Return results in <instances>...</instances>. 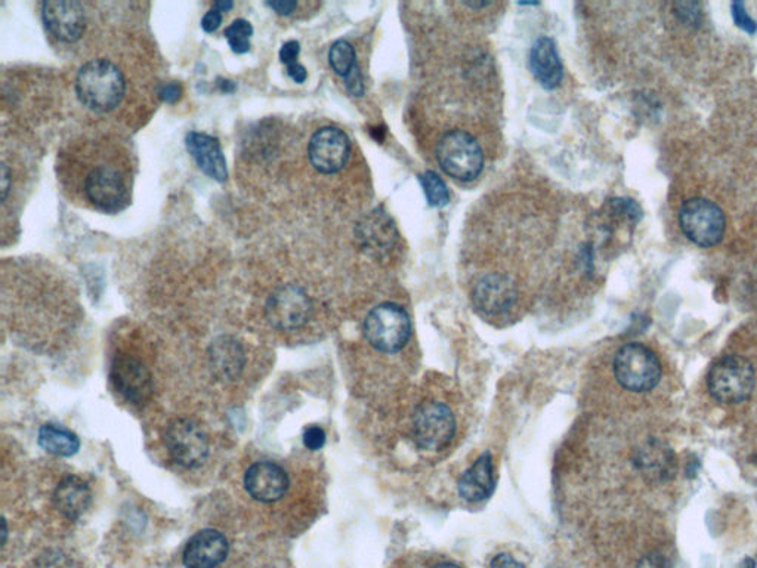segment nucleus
<instances>
[{
    "mask_svg": "<svg viewBox=\"0 0 757 568\" xmlns=\"http://www.w3.org/2000/svg\"><path fill=\"white\" fill-rule=\"evenodd\" d=\"M419 181L423 191H425L429 205L434 206V208H443L450 202V193H448L446 182L441 179L440 175L428 171L420 175Z\"/></svg>",
    "mask_w": 757,
    "mask_h": 568,
    "instance_id": "obj_25",
    "label": "nucleus"
},
{
    "mask_svg": "<svg viewBox=\"0 0 757 568\" xmlns=\"http://www.w3.org/2000/svg\"><path fill=\"white\" fill-rule=\"evenodd\" d=\"M636 568H672V564L667 560L664 555L653 552V554L645 555L641 561H639Z\"/></svg>",
    "mask_w": 757,
    "mask_h": 568,
    "instance_id": "obj_34",
    "label": "nucleus"
},
{
    "mask_svg": "<svg viewBox=\"0 0 757 568\" xmlns=\"http://www.w3.org/2000/svg\"><path fill=\"white\" fill-rule=\"evenodd\" d=\"M9 181H11V174H9L8 166L3 165L2 166V199H3V202H5L6 196H8Z\"/></svg>",
    "mask_w": 757,
    "mask_h": 568,
    "instance_id": "obj_40",
    "label": "nucleus"
},
{
    "mask_svg": "<svg viewBox=\"0 0 757 568\" xmlns=\"http://www.w3.org/2000/svg\"><path fill=\"white\" fill-rule=\"evenodd\" d=\"M410 317L397 304H382L376 307L364 321L367 341L382 353L394 354L403 350L410 339Z\"/></svg>",
    "mask_w": 757,
    "mask_h": 568,
    "instance_id": "obj_4",
    "label": "nucleus"
},
{
    "mask_svg": "<svg viewBox=\"0 0 757 568\" xmlns=\"http://www.w3.org/2000/svg\"><path fill=\"white\" fill-rule=\"evenodd\" d=\"M360 240L364 248L375 253H385L397 242L394 222L385 212L375 211L367 215L358 225Z\"/></svg>",
    "mask_w": 757,
    "mask_h": 568,
    "instance_id": "obj_23",
    "label": "nucleus"
},
{
    "mask_svg": "<svg viewBox=\"0 0 757 568\" xmlns=\"http://www.w3.org/2000/svg\"><path fill=\"white\" fill-rule=\"evenodd\" d=\"M35 568H77V566L66 552L51 549L37 558Z\"/></svg>",
    "mask_w": 757,
    "mask_h": 568,
    "instance_id": "obj_28",
    "label": "nucleus"
},
{
    "mask_svg": "<svg viewBox=\"0 0 757 568\" xmlns=\"http://www.w3.org/2000/svg\"><path fill=\"white\" fill-rule=\"evenodd\" d=\"M267 6L274 9L277 14L290 15L298 8V2H295V0H277V2H267Z\"/></svg>",
    "mask_w": 757,
    "mask_h": 568,
    "instance_id": "obj_37",
    "label": "nucleus"
},
{
    "mask_svg": "<svg viewBox=\"0 0 757 568\" xmlns=\"http://www.w3.org/2000/svg\"><path fill=\"white\" fill-rule=\"evenodd\" d=\"M39 446L51 455L70 458L80 449V440L74 432L64 426L46 424L39 429Z\"/></svg>",
    "mask_w": 757,
    "mask_h": 568,
    "instance_id": "obj_24",
    "label": "nucleus"
},
{
    "mask_svg": "<svg viewBox=\"0 0 757 568\" xmlns=\"http://www.w3.org/2000/svg\"><path fill=\"white\" fill-rule=\"evenodd\" d=\"M233 6L234 3L231 0H218V2L213 3V8L221 12L230 11V9H233Z\"/></svg>",
    "mask_w": 757,
    "mask_h": 568,
    "instance_id": "obj_41",
    "label": "nucleus"
},
{
    "mask_svg": "<svg viewBox=\"0 0 757 568\" xmlns=\"http://www.w3.org/2000/svg\"><path fill=\"white\" fill-rule=\"evenodd\" d=\"M345 82L349 94L354 95V97H361L364 94L363 77H361V71L358 69V66L351 71L349 76L345 77Z\"/></svg>",
    "mask_w": 757,
    "mask_h": 568,
    "instance_id": "obj_33",
    "label": "nucleus"
},
{
    "mask_svg": "<svg viewBox=\"0 0 757 568\" xmlns=\"http://www.w3.org/2000/svg\"><path fill=\"white\" fill-rule=\"evenodd\" d=\"M456 434V419L450 407L440 401H428L414 413V441L420 449L440 452L446 449Z\"/></svg>",
    "mask_w": 757,
    "mask_h": 568,
    "instance_id": "obj_8",
    "label": "nucleus"
},
{
    "mask_svg": "<svg viewBox=\"0 0 757 568\" xmlns=\"http://www.w3.org/2000/svg\"><path fill=\"white\" fill-rule=\"evenodd\" d=\"M518 290L514 280L502 274H490L478 282L474 289L475 307L487 316H502L514 308Z\"/></svg>",
    "mask_w": 757,
    "mask_h": 568,
    "instance_id": "obj_15",
    "label": "nucleus"
},
{
    "mask_svg": "<svg viewBox=\"0 0 757 568\" xmlns=\"http://www.w3.org/2000/svg\"><path fill=\"white\" fill-rule=\"evenodd\" d=\"M685 236L701 248H712L725 234V215L716 203L707 199H689L679 212Z\"/></svg>",
    "mask_w": 757,
    "mask_h": 568,
    "instance_id": "obj_7",
    "label": "nucleus"
},
{
    "mask_svg": "<svg viewBox=\"0 0 757 568\" xmlns=\"http://www.w3.org/2000/svg\"><path fill=\"white\" fill-rule=\"evenodd\" d=\"M304 444L312 452L323 449L324 444H326V432L321 426H308L304 431Z\"/></svg>",
    "mask_w": 757,
    "mask_h": 568,
    "instance_id": "obj_30",
    "label": "nucleus"
},
{
    "mask_svg": "<svg viewBox=\"0 0 757 568\" xmlns=\"http://www.w3.org/2000/svg\"><path fill=\"white\" fill-rule=\"evenodd\" d=\"M312 302L308 293L296 284L280 287L268 299L265 314L278 330H295L310 320Z\"/></svg>",
    "mask_w": 757,
    "mask_h": 568,
    "instance_id": "obj_10",
    "label": "nucleus"
},
{
    "mask_svg": "<svg viewBox=\"0 0 757 568\" xmlns=\"http://www.w3.org/2000/svg\"><path fill=\"white\" fill-rule=\"evenodd\" d=\"M222 23V12L218 9L212 8L206 12L205 17L202 20V29L206 33H213L219 29Z\"/></svg>",
    "mask_w": 757,
    "mask_h": 568,
    "instance_id": "obj_35",
    "label": "nucleus"
},
{
    "mask_svg": "<svg viewBox=\"0 0 757 568\" xmlns=\"http://www.w3.org/2000/svg\"><path fill=\"white\" fill-rule=\"evenodd\" d=\"M83 178V193L88 202L104 212H117L128 203L131 178L116 159L95 157Z\"/></svg>",
    "mask_w": 757,
    "mask_h": 568,
    "instance_id": "obj_2",
    "label": "nucleus"
},
{
    "mask_svg": "<svg viewBox=\"0 0 757 568\" xmlns=\"http://www.w3.org/2000/svg\"><path fill=\"white\" fill-rule=\"evenodd\" d=\"M299 52H301V45L296 40L284 43L280 49L281 63L286 64L287 67L295 66L298 64Z\"/></svg>",
    "mask_w": 757,
    "mask_h": 568,
    "instance_id": "obj_31",
    "label": "nucleus"
},
{
    "mask_svg": "<svg viewBox=\"0 0 757 568\" xmlns=\"http://www.w3.org/2000/svg\"><path fill=\"white\" fill-rule=\"evenodd\" d=\"M76 92L80 103L89 110L110 113L125 97V77L111 61L92 60L77 73Z\"/></svg>",
    "mask_w": 757,
    "mask_h": 568,
    "instance_id": "obj_1",
    "label": "nucleus"
},
{
    "mask_svg": "<svg viewBox=\"0 0 757 568\" xmlns=\"http://www.w3.org/2000/svg\"><path fill=\"white\" fill-rule=\"evenodd\" d=\"M755 567H756V564H755V561L753 560H746L744 561L743 566H741V568H755Z\"/></svg>",
    "mask_w": 757,
    "mask_h": 568,
    "instance_id": "obj_44",
    "label": "nucleus"
},
{
    "mask_svg": "<svg viewBox=\"0 0 757 568\" xmlns=\"http://www.w3.org/2000/svg\"><path fill=\"white\" fill-rule=\"evenodd\" d=\"M166 446L173 461L182 468H199L209 456V440L196 422L176 419L166 431Z\"/></svg>",
    "mask_w": 757,
    "mask_h": 568,
    "instance_id": "obj_9",
    "label": "nucleus"
},
{
    "mask_svg": "<svg viewBox=\"0 0 757 568\" xmlns=\"http://www.w3.org/2000/svg\"><path fill=\"white\" fill-rule=\"evenodd\" d=\"M434 568H462V567L457 566V564H454V563H441V564H438V566H435Z\"/></svg>",
    "mask_w": 757,
    "mask_h": 568,
    "instance_id": "obj_43",
    "label": "nucleus"
},
{
    "mask_svg": "<svg viewBox=\"0 0 757 568\" xmlns=\"http://www.w3.org/2000/svg\"><path fill=\"white\" fill-rule=\"evenodd\" d=\"M228 552L227 537L218 530L206 529L188 540L182 561L187 568H218L227 560Z\"/></svg>",
    "mask_w": 757,
    "mask_h": 568,
    "instance_id": "obj_16",
    "label": "nucleus"
},
{
    "mask_svg": "<svg viewBox=\"0 0 757 568\" xmlns=\"http://www.w3.org/2000/svg\"><path fill=\"white\" fill-rule=\"evenodd\" d=\"M42 17L48 32L60 42H77L85 33L86 14L80 2L49 0L42 5Z\"/></svg>",
    "mask_w": 757,
    "mask_h": 568,
    "instance_id": "obj_13",
    "label": "nucleus"
},
{
    "mask_svg": "<svg viewBox=\"0 0 757 568\" xmlns=\"http://www.w3.org/2000/svg\"><path fill=\"white\" fill-rule=\"evenodd\" d=\"M209 363L213 375L225 382L239 379L246 366V354L233 336H219L209 348Z\"/></svg>",
    "mask_w": 757,
    "mask_h": 568,
    "instance_id": "obj_17",
    "label": "nucleus"
},
{
    "mask_svg": "<svg viewBox=\"0 0 757 568\" xmlns=\"http://www.w3.org/2000/svg\"><path fill=\"white\" fill-rule=\"evenodd\" d=\"M111 382L123 398L142 404L153 394V376L137 358L122 355L111 364Z\"/></svg>",
    "mask_w": 757,
    "mask_h": 568,
    "instance_id": "obj_12",
    "label": "nucleus"
},
{
    "mask_svg": "<svg viewBox=\"0 0 757 568\" xmlns=\"http://www.w3.org/2000/svg\"><path fill=\"white\" fill-rule=\"evenodd\" d=\"M287 74L292 77L293 82L304 83L307 80V69L301 64H295V66L287 67Z\"/></svg>",
    "mask_w": 757,
    "mask_h": 568,
    "instance_id": "obj_39",
    "label": "nucleus"
},
{
    "mask_svg": "<svg viewBox=\"0 0 757 568\" xmlns=\"http://www.w3.org/2000/svg\"><path fill=\"white\" fill-rule=\"evenodd\" d=\"M185 142L191 156L206 175L218 182L227 181V160L216 138L200 134V132H190Z\"/></svg>",
    "mask_w": 757,
    "mask_h": 568,
    "instance_id": "obj_18",
    "label": "nucleus"
},
{
    "mask_svg": "<svg viewBox=\"0 0 757 568\" xmlns=\"http://www.w3.org/2000/svg\"><path fill=\"white\" fill-rule=\"evenodd\" d=\"M289 475L277 463L262 461L253 463L244 475L247 493L262 503L277 502L289 490Z\"/></svg>",
    "mask_w": 757,
    "mask_h": 568,
    "instance_id": "obj_14",
    "label": "nucleus"
},
{
    "mask_svg": "<svg viewBox=\"0 0 757 568\" xmlns=\"http://www.w3.org/2000/svg\"><path fill=\"white\" fill-rule=\"evenodd\" d=\"M732 18H734L735 26L743 32L749 33V35H755L757 32L756 21L747 14L746 6L743 2H734L731 6Z\"/></svg>",
    "mask_w": 757,
    "mask_h": 568,
    "instance_id": "obj_29",
    "label": "nucleus"
},
{
    "mask_svg": "<svg viewBox=\"0 0 757 568\" xmlns=\"http://www.w3.org/2000/svg\"><path fill=\"white\" fill-rule=\"evenodd\" d=\"M494 490L493 461L490 453L478 461L460 477L459 493L468 502H481L490 497Z\"/></svg>",
    "mask_w": 757,
    "mask_h": 568,
    "instance_id": "obj_22",
    "label": "nucleus"
},
{
    "mask_svg": "<svg viewBox=\"0 0 757 568\" xmlns=\"http://www.w3.org/2000/svg\"><path fill=\"white\" fill-rule=\"evenodd\" d=\"M329 61L330 66L336 71V74L344 77V79L357 67L354 48L346 40H339V42L333 43L329 52Z\"/></svg>",
    "mask_w": 757,
    "mask_h": 568,
    "instance_id": "obj_26",
    "label": "nucleus"
},
{
    "mask_svg": "<svg viewBox=\"0 0 757 568\" xmlns=\"http://www.w3.org/2000/svg\"><path fill=\"white\" fill-rule=\"evenodd\" d=\"M530 69L543 88H558L562 80V63L555 42L549 37H540L531 48Z\"/></svg>",
    "mask_w": 757,
    "mask_h": 568,
    "instance_id": "obj_20",
    "label": "nucleus"
},
{
    "mask_svg": "<svg viewBox=\"0 0 757 568\" xmlns=\"http://www.w3.org/2000/svg\"><path fill=\"white\" fill-rule=\"evenodd\" d=\"M91 502L92 493L88 484L74 475L64 478L54 492L55 506L71 521L79 520L91 506Z\"/></svg>",
    "mask_w": 757,
    "mask_h": 568,
    "instance_id": "obj_21",
    "label": "nucleus"
},
{
    "mask_svg": "<svg viewBox=\"0 0 757 568\" xmlns=\"http://www.w3.org/2000/svg\"><path fill=\"white\" fill-rule=\"evenodd\" d=\"M437 159L441 168L459 181H472L484 166L480 144L465 131L447 132L438 142Z\"/></svg>",
    "mask_w": 757,
    "mask_h": 568,
    "instance_id": "obj_6",
    "label": "nucleus"
},
{
    "mask_svg": "<svg viewBox=\"0 0 757 568\" xmlns=\"http://www.w3.org/2000/svg\"><path fill=\"white\" fill-rule=\"evenodd\" d=\"M614 375L626 390L651 391L661 379L660 360L645 345L627 344L614 358Z\"/></svg>",
    "mask_w": 757,
    "mask_h": 568,
    "instance_id": "obj_5",
    "label": "nucleus"
},
{
    "mask_svg": "<svg viewBox=\"0 0 757 568\" xmlns=\"http://www.w3.org/2000/svg\"><path fill=\"white\" fill-rule=\"evenodd\" d=\"M491 567L493 568H525L524 564L519 563L518 560H515V558L509 554H499L497 555V557H494L493 561H491Z\"/></svg>",
    "mask_w": 757,
    "mask_h": 568,
    "instance_id": "obj_38",
    "label": "nucleus"
},
{
    "mask_svg": "<svg viewBox=\"0 0 757 568\" xmlns=\"http://www.w3.org/2000/svg\"><path fill=\"white\" fill-rule=\"evenodd\" d=\"M253 35L252 24L247 20L234 21L227 30H225V37H227L228 43H230L231 49L236 54H246L250 51V37Z\"/></svg>",
    "mask_w": 757,
    "mask_h": 568,
    "instance_id": "obj_27",
    "label": "nucleus"
},
{
    "mask_svg": "<svg viewBox=\"0 0 757 568\" xmlns=\"http://www.w3.org/2000/svg\"><path fill=\"white\" fill-rule=\"evenodd\" d=\"M679 17L689 24L700 23V6L697 3H678L676 5Z\"/></svg>",
    "mask_w": 757,
    "mask_h": 568,
    "instance_id": "obj_32",
    "label": "nucleus"
},
{
    "mask_svg": "<svg viewBox=\"0 0 757 568\" xmlns=\"http://www.w3.org/2000/svg\"><path fill=\"white\" fill-rule=\"evenodd\" d=\"M490 5V2H466V6H471V8H482V6Z\"/></svg>",
    "mask_w": 757,
    "mask_h": 568,
    "instance_id": "obj_42",
    "label": "nucleus"
},
{
    "mask_svg": "<svg viewBox=\"0 0 757 568\" xmlns=\"http://www.w3.org/2000/svg\"><path fill=\"white\" fill-rule=\"evenodd\" d=\"M351 144L344 131L338 128H323L315 132L311 138L310 154L311 165L321 174H338L348 163Z\"/></svg>",
    "mask_w": 757,
    "mask_h": 568,
    "instance_id": "obj_11",
    "label": "nucleus"
},
{
    "mask_svg": "<svg viewBox=\"0 0 757 568\" xmlns=\"http://www.w3.org/2000/svg\"><path fill=\"white\" fill-rule=\"evenodd\" d=\"M755 369L740 355H726L713 364L707 378L710 394L725 404L749 400L755 390Z\"/></svg>",
    "mask_w": 757,
    "mask_h": 568,
    "instance_id": "obj_3",
    "label": "nucleus"
},
{
    "mask_svg": "<svg viewBox=\"0 0 757 568\" xmlns=\"http://www.w3.org/2000/svg\"><path fill=\"white\" fill-rule=\"evenodd\" d=\"M636 465L650 481L670 480L676 472V456L669 446L660 440H650L636 452Z\"/></svg>",
    "mask_w": 757,
    "mask_h": 568,
    "instance_id": "obj_19",
    "label": "nucleus"
},
{
    "mask_svg": "<svg viewBox=\"0 0 757 568\" xmlns=\"http://www.w3.org/2000/svg\"><path fill=\"white\" fill-rule=\"evenodd\" d=\"M159 95L165 103L175 104L182 95L181 85L176 82L166 83L160 88Z\"/></svg>",
    "mask_w": 757,
    "mask_h": 568,
    "instance_id": "obj_36",
    "label": "nucleus"
}]
</instances>
